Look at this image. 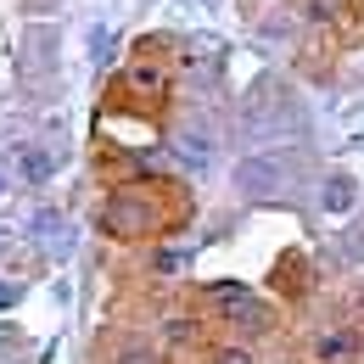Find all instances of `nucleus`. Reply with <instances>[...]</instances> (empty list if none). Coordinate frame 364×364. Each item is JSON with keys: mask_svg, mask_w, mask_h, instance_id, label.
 <instances>
[{"mask_svg": "<svg viewBox=\"0 0 364 364\" xmlns=\"http://www.w3.org/2000/svg\"><path fill=\"white\" fill-rule=\"evenodd\" d=\"M219 364H247V353H225V359H219Z\"/></svg>", "mask_w": 364, "mask_h": 364, "instance_id": "nucleus-5", "label": "nucleus"}, {"mask_svg": "<svg viewBox=\"0 0 364 364\" xmlns=\"http://www.w3.org/2000/svg\"><path fill=\"white\" fill-rule=\"evenodd\" d=\"M23 174H28V180H46V174H50V157H46V151H23Z\"/></svg>", "mask_w": 364, "mask_h": 364, "instance_id": "nucleus-4", "label": "nucleus"}, {"mask_svg": "<svg viewBox=\"0 0 364 364\" xmlns=\"http://www.w3.org/2000/svg\"><path fill=\"white\" fill-rule=\"evenodd\" d=\"M319 364H353V353H359V342H353V331H336V336H319Z\"/></svg>", "mask_w": 364, "mask_h": 364, "instance_id": "nucleus-1", "label": "nucleus"}, {"mask_svg": "<svg viewBox=\"0 0 364 364\" xmlns=\"http://www.w3.org/2000/svg\"><path fill=\"white\" fill-rule=\"evenodd\" d=\"M325 208H331V213L353 208V180H331V185H325Z\"/></svg>", "mask_w": 364, "mask_h": 364, "instance_id": "nucleus-3", "label": "nucleus"}, {"mask_svg": "<svg viewBox=\"0 0 364 364\" xmlns=\"http://www.w3.org/2000/svg\"><path fill=\"white\" fill-rule=\"evenodd\" d=\"M0 191H6V174H0Z\"/></svg>", "mask_w": 364, "mask_h": 364, "instance_id": "nucleus-6", "label": "nucleus"}, {"mask_svg": "<svg viewBox=\"0 0 364 364\" xmlns=\"http://www.w3.org/2000/svg\"><path fill=\"white\" fill-rule=\"evenodd\" d=\"M274 180H280L274 163H247V168H241V185H252V191H269Z\"/></svg>", "mask_w": 364, "mask_h": 364, "instance_id": "nucleus-2", "label": "nucleus"}]
</instances>
